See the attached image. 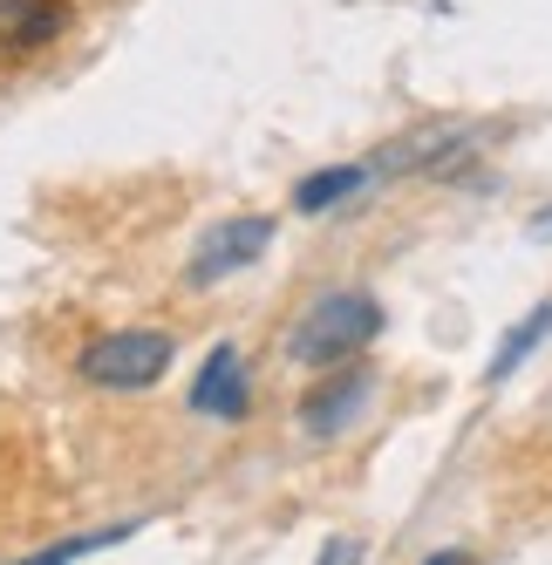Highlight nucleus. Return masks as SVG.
I'll return each mask as SVG.
<instances>
[{"mask_svg": "<svg viewBox=\"0 0 552 565\" xmlns=\"http://www.w3.org/2000/svg\"><path fill=\"white\" fill-rule=\"evenodd\" d=\"M382 334V307L369 294H321L300 320H294V334H287V354L300 361V369H341V361H354L369 341Z\"/></svg>", "mask_w": 552, "mask_h": 565, "instance_id": "1", "label": "nucleus"}, {"mask_svg": "<svg viewBox=\"0 0 552 565\" xmlns=\"http://www.w3.org/2000/svg\"><path fill=\"white\" fill-rule=\"evenodd\" d=\"M164 369H171V334H157V328L96 334L83 348V382H96V388H150Z\"/></svg>", "mask_w": 552, "mask_h": 565, "instance_id": "2", "label": "nucleus"}, {"mask_svg": "<svg viewBox=\"0 0 552 565\" xmlns=\"http://www.w3.org/2000/svg\"><path fill=\"white\" fill-rule=\"evenodd\" d=\"M266 246H273V218H259V212H246V218H219V225L199 238V246H191L184 279H191V287H219V279L246 273Z\"/></svg>", "mask_w": 552, "mask_h": 565, "instance_id": "3", "label": "nucleus"}, {"mask_svg": "<svg viewBox=\"0 0 552 565\" xmlns=\"http://www.w3.org/2000/svg\"><path fill=\"white\" fill-rule=\"evenodd\" d=\"M362 402H369V369H341V375H328V382L307 388V402H300V429L328 443V436H341L354 416H362Z\"/></svg>", "mask_w": 552, "mask_h": 565, "instance_id": "4", "label": "nucleus"}, {"mask_svg": "<svg viewBox=\"0 0 552 565\" xmlns=\"http://www.w3.org/2000/svg\"><path fill=\"white\" fill-rule=\"evenodd\" d=\"M191 409L219 416V423H240L246 416V361H240V348H232V341L205 354L199 382H191Z\"/></svg>", "mask_w": 552, "mask_h": 565, "instance_id": "5", "label": "nucleus"}, {"mask_svg": "<svg viewBox=\"0 0 552 565\" xmlns=\"http://www.w3.org/2000/svg\"><path fill=\"white\" fill-rule=\"evenodd\" d=\"M0 28H8L14 49H49L68 28V8L62 0H0Z\"/></svg>", "mask_w": 552, "mask_h": 565, "instance_id": "6", "label": "nucleus"}, {"mask_svg": "<svg viewBox=\"0 0 552 565\" xmlns=\"http://www.w3.org/2000/svg\"><path fill=\"white\" fill-rule=\"evenodd\" d=\"M369 184V164H335V171H314V178H300L294 184V212H307V218H321V212H335L341 198H354Z\"/></svg>", "mask_w": 552, "mask_h": 565, "instance_id": "7", "label": "nucleus"}, {"mask_svg": "<svg viewBox=\"0 0 552 565\" xmlns=\"http://www.w3.org/2000/svg\"><path fill=\"white\" fill-rule=\"evenodd\" d=\"M552 334V300H539L532 313H526V328H511L505 341H498V354H491V369H485V382H505V375H519V361L539 348Z\"/></svg>", "mask_w": 552, "mask_h": 565, "instance_id": "8", "label": "nucleus"}, {"mask_svg": "<svg viewBox=\"0 0 552 565\" xmlns=\"http://www.w3.org/2000/svg\"><path fill=\"white\" fill-rule=\"evenodd\" d=\"M130 532H137V524H109V532H75V539H62V545H49V552H34V558H14V565H75V558L103 552V545H124Z\"/></svg>", "mask_w": 552, "mask_h": 565, "instance_id": "9", "label": "nucleus"}, {"mask_svg": "<svg viewBox=\"0 0 552 565\" xmlns=\"http://www.w3.org/2000/svg\"><path fill=\"white\" fill-rule=\"evenodd\" d=\"M321 565H362V545H354V539H328Z\"/></svg>", "mask_w": 552, "mask_h": 565, "instance_id": "10", "label": "nucleus"}, {"mask_svg": "<svg viewBox=\"0 0 552 565\" xmlns=\"http://www.w3.org/2000/svg\"><path fill=\"white\" fill-rule=\"evenodd\" d=\"M423 565H470V552H429Z\"/></svg>", "mask_w": 552, "mask_h": 565, "instance_id": "11", "label": "nucleus"}]
</instances>
